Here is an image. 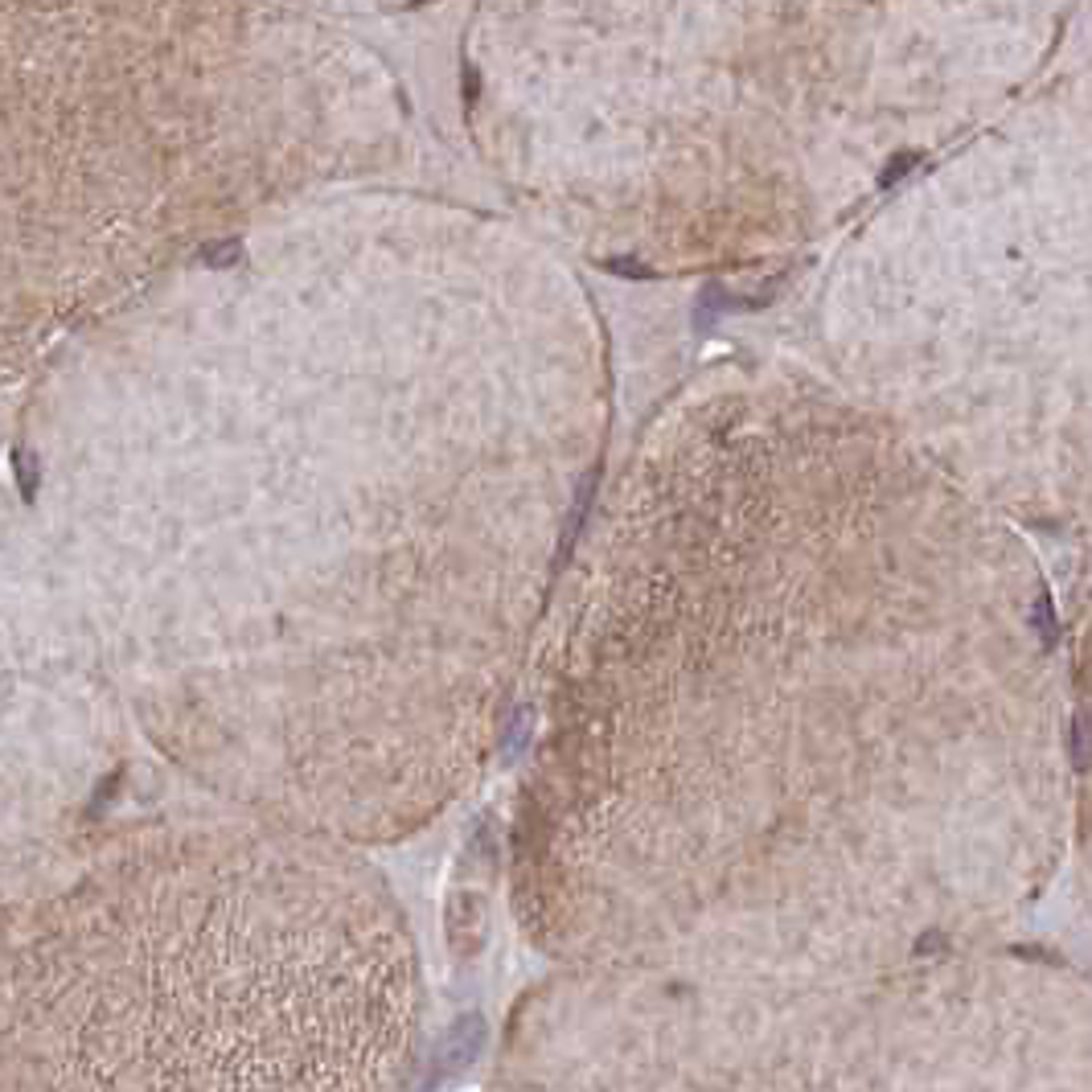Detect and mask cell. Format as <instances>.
<instances>
[{"label": "cell", "instance_id": "5b68a950", "mask_svg": "<svg viewBox=\"0 0 1092 1092\" xmlns=\"http://www.w3.org/2000/svg\"><path fill=\"white\" fill-rule=\"evenodd\" d=\"M1072 760L1076 769H1092V727L1084 715L1072 723Z\"/></svg>", "mask_w": 1092, "mask_h": 1092}, {"label": "cell", "instance_id": "6da1fadb", "mask_svg": "<svg viewBox=\"0 0 1092 1092\" xmlns=\"http://www.w3.org/2000/svg\"><path fill=\"white\" fill-rule=\"evenodd\" d=\"M349 186L83 333L29 452L123 715L247 814L361 846L464 769L518 444L494 239Z\"/></svg>", "mask_w": 1092, "mask_h": 1092}, {"label": "cell", "instance_id": "8992f818", "mask_svg": "<svg viewBox=\"0 0 1092 1092\" xmlns=\"http://www.w3.org/2000/svg\"><path fill=\"white\" fill-rule=\"evenodd\" d=\"M1035 629H1040L1043 645H1056L1059 629H1056V620H1052V596H1047V592H1040V600H1035Z\"/></svg>", "mask_w": 1092, "mask_h": 1092}, {"label": "cell", "instance_id": "7a4b0ae2", "mask_svg": "<svg viewBox=\"0 0 1092 1092\" xmlns=\"http://www.w3.org/2000/svg\"><path fill=\"white\" fill-rule=\"evenodd\" d=\"M280 0H0V387L366 173L394 99Z\"/></svg>", "mask_w": 1092, "mask_h": 1092}, {"label": "cell", "instance_id": "3957f363", "mask_svg": "<svg viewBox=\"0 0 1092 1092\" xmlns=\"http://www.w3.org/2000/svg\"><path fill=\"white\" fill-rule=\"evenodd\" d=\"M407 1035L403 921L342 838H74L0 891V1089H375Z\"/></svg>", "mask_w": 1092, "mask_h": 1092}, {"label": "cell", "instance_id": "277c9868", "mask_svg": "<svg viewBox=\"0 0 1092 1092\" xmlns=\"http://www.w3.org/2000/svg\"><path fill=\"white\" fill-rule=\"evenodd\" d=\"M292 9H305L317 17H345V13H375V9H391V4H407V0H280Z\"/></svg>", "mask_w": 1092, "mask_h": 1092}]
</instances>
